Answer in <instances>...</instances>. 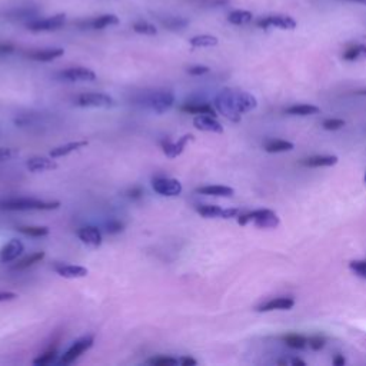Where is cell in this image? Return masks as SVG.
<instances>
[{"label": "cell", "instance_id": "6da1fadb", "mask_svg": "<svg viewBox=\"0 0 366 366\" xmlns=\"http://www.w3.org/2000/svg\"><path fill=\"white\" fill-rule=\"evenodd\" d=\"M216 109L220 114H223L230 122H239L240 116L251 112L258 106V100L255 96L246 92H233V90H222L215 99Z\"/></svg>", "mask_w": 366, "mask_h": 366}, {"label": "cell", "instance_id": "7a4b0ae2", "mask_svg": "<svg viewBox=\"0 0 366 366\" xmlns=\"http://www.w3.org/2000/svg\"><path fill=\"white\" fill-rule=\"evenodd\" d=\"M279 218L278 215L271 210V209H259L253 212L240 215L238 218V223L240 226H245L247 223H253L255 226L262 227V229H272L279 225Z\"/></svg>", "mask_w": 366, "mask_h": 366}, {"label": "cell", "instance_id": "3957f363", "mask_svg": "<svg viewBox=\"0 0 366 366\" xmlns=\"http://www.w3.org/2000/svg\"><path fill=\"white\" fill-rule=\"evenodd\" d=\"M60 202H43L37 199H7L0 202L3 210H56Z\"/></svg>", "mask_w": 366, "mask_h": 366}, {"label": "cell", "instance_id": "277c9868", "mask_svg": "<svg viewBox=\"0 0 366 366\" xmlns=\"http://www.w3.org/2000/svg\"><path fill=\"white\" fill-rule=\"evenodd\" d=\"M93 335H87V336H83V338H80L79 340H76L73 345L69 348L66 352L63 353V356H62V359L59 360V363L60 365H70V363H73L80 355H83L86 351H89L90 348L93 346Z\"/></svg>", "mask_w": 366, "mask_h": 366}, {"label": "cell", "instance_id": "5b68a950", "mask_svg": "<svg viewBox=\"0 0 366 366\" xmlns=\"http://www.w3.org/2000/svg\"><path fill=\"white\" fill-rule=\"evenodd\" d=\"M66 22V14L59 13L54 14L52 17H45V19H36L27 23V29L30 32H52L57 30L65 25Z\"/></svg>", "mask_w": 366, "mask_h": 366}, {"label": "cell", "instance_id": "8992f818", "mask_svg": "<svg viewBox=\"0 0 366 366\" xmlns=\"http://www.w3.org/2000/svg\"><path fill=\"white\" fill-rule=\"evenodd\" d=\"M76 105L80 107H99V109H109L113 107L114 100L105 93H83L80 94Z\"/></svg>", "mask_w": 366, "mask_h": 366}, {"label": "cell", "instance_id": "52a82bcc", "mask_svg": "<svg viewBox=\"0 0 366 366\" xmlns=\"http://www.w3.org/2000/svg\"><path fill=\"white\" fill-rule=\"evenodd\" d=\"M147 103L153 112H156L158 114H163L174 106L175 94L169 90H158L150 94Z\"/></svg>", "mask_w": 366, "mask_h": 366}, {"label": "cell", "instance_id": "ba28073f", "mask_svg": "<svg viewBox=\"0 0 366 366\" xmlns=\"http://www.w3.org/2000/svg\"><path fill=\"white\" fill-rule=\"evenodd\" d=\"M152 187L156 193L162 196H179L182 193V183L178 179L172 178H156L152 182Z\"/></svg>", "mask_w": 366, "mask_h": 366}, {"label": "cell", "instance_id": "9c48e42d", "mask_svg": "<svg viewBox=\"0 0 366 366\" xmlns=\"http://www.w3.org/2000/svg\"><path fill=\"white\" fill-rule=\"evenodd\" d=\"M256 26L260 29H267V27H279L285 30H292L296 27V22L291 16H283V14H272V16H263L256 22Z\"/></svg>", "mask_w": 366, "mask_h": 366}, {"label": "cell", "instance_id": "30bf717a", "mask_svg": "<svg viewBox=\"0 0 366 366\" xmlns=\"http://www.w3.org/2000/svg\"><path fill=\"white\" fill-rule=\"evenodd\" d=\"M192 140H195V136L190 133L182 136V138H180L178 142L163 140V142H162V149H163V153L166 155L167 158L175 159V158H178V156H180V155L183 153V150H185L186 145L189 143V142H192Z\"/></svg>", "mask_w": 366, "mask_h": 366}, {"label": "cell", "instance_id": "8fae6325", "mask_svg": "<svg viewBox=\"0 0 366 366\" xmlns=\"http://www.w3.org/2000/svg\"><path fill=\"white\" fill-rule=\"evenodd\" d=\"M60 78L69 82H93L96 80V73L86 67H70L63 70Z\"/></svg>", "mask_w": 366, "mask_h": 366}, {"label": "cell", "instance_id": "7c38bea8", "mask_svg": "<svg viewBox=\"0 0 366 366\" xmlns=\"http://www.w3.org/2000/svg\"><path fill=\"white\" fill-rule=\"evenodd\" d=\"M193 126L202 132L223 133V126L213 116H209V114H198L193 119Z\"/></svg>", "mask_w": 366, "mask_h": 366}, {"label": "cell", "instance_id": "4fadbf2b", "mask_svg": "<svg viewBox=\"0 0 366 366\" xmlns=\"http://www.w3.org/2000/svg\"><path fill=\"white\" fill-rule=\"evenodd\" d=\"M25 251L23 243L19 239H10L0 249V263H9L14 260Z\"/></svg>", "mask_w": 366, "mask_h": 366}, {"label": "cell", "instance_id": "5bb4252c", "mask_svg": "<svg viewBox=\"0 0 366 366\" xmlns=\"http://www.w3.org/2000/svg\"><path fill=\"white\" fill-rule=\"evenodd\" d=\"M118 23H119L118 16H114V14H102V16H98V17H94V19L79 23V26L87 27V29H94V30H102V29H105V27L114 26V25H118Z\"/></svg>", "mask_w": 366, "mask_h": 366}, {"label": "cell", "instance_id": "9a60e30c", "mask_svg": "<svg viewBox=\"0 0 366 366\" xmlns=\"http://www.w3.org/2000/svg\"><path fill=\"white\" fill-rule=\"evenodd\" d=\"M78 236L83 243H86L89 246L98 247L102 245V233L96 226L80 227L78 230Z\"/></svg>", "mask_w": 366, "mask_h": 366}, {"label": "cell", "instance_id": "2e32d148", "mask_svg": "<svg viewBox=\"0 0 366 366\" xmlns=\"http://www.w3.org/2000/svg\"><path fill=\"white\" fill-rule=\"evenodd\" d=\"M27 169L30 172H43V170H54L57 169V163L54 162L53 158H45V156H36L26 162Z\"/></svg>", "mask_w": 366, "mask_h": 366}, {"label": "cell", "instance_id": "e0dca14e", "mask_svg": "<svg viewBox=\"0 0 366 366\" xmlns=\"http://www.w3.org/2000/svg\"><path fill=\"white\" fill-rule=\"evenodd\" d=\"M295 306V300L292 298H276L267 300L266 303L256 307L258 312H271V311H286Z\"/></svg>", "mask_w": 366, "mask_h": 366}, {"label": "cell", "instance_id": "ac0fdd59", "mask_svg": "<svg viewBox=\"0 0 366 366\" xmlns=\"http://www.w3.org/2000/svg\"><path fill=\"white\" fill-rule=\"evenodd\" d=\"M54 271L59 273L62 278H66V279H79V278H85L87 276L86 267L78 266V265H56Z\"/></svg>", "mask_w": 366, "mask_h": 366}, {"label": "cell", "instance_id": "d6986e66", "mask_svg": "<svg viewBox=\"0 0 366 366\" xmlns=\"http://www.w3.org/2000/svg\"><path fill=\"white\" fill-rule=\"evenodd\" d=\"M89 145L87 140H78V142H70V143H66V145H62V146L54 147L50 150V158H63V156H67L69 153H72L74 150H79V149H83Z\"/></svg>", "mask_w": 366, "mask_h": 366}, {"label": "cell", "instance_id": "ffe728a7", "mask_svg": "<svg viewBox=\"0 0 366 366\" xmlns=\"http://www.w3.org/2000/svg\"><path fill=\"white\" fill-rule=\"evenodd\" d=\"M305 167H328L338 163L336 156H312L307 159H302L299 162Z\"/></svg>", "mask_w": 366, "mask_h": 366}, {"label": "cell", "instance_id": "44dd1931", "mask_svg": "<svg viewBox=\"0 0 366 366\" xmlns=\"http://www.w3.org/2000/svg\"><path fill=\"white\" fill-rule=\"evenodd\" d=\"M65 54L63 49H43V50H34L29 53V59L36 60V62H52Z\"/></svg>", "mask_w": 366, "mask_h": 366}, {"label": "cell", "instance_id": "7402d4cb", "mask_svg": "<svg viewBox=\"0 0 366 366\" xmlns=\"http://www.w3.org/2000/svg\"><path fill=\"white\" fill-rule=\"evenodd\" d=\"M196 192L206 196H222V198H229L232 196L235 190L229 186H222V185H210V186H202L196 189Z\"/></svg>", "mask_w": 366, "mask_h": 366}, {"label": "cell", "instance_id": "603a6c76", "mask_svg": "<svg viewBox=\"0 0 366 366\" xmlns=\"http://www.w3.org/2000/svg\"><path fill=\"white\" fill-rule=\"evenodd\" d=\"M180 110L189 114H209V116H216V112L210 105L207 103H186L180 106Z\"/></svg>", "mask_w": 366, "mask_h": 366}, {"label": "cell", "instance_id": "cb8c5ba5", "mask_svg": "<svg viewBox=\"0 0 366 366\" xmlns=\"http://www.w3.org/2000/svg\"><path fill=\"white\" fill-rule=\"evenodd\" d=\"M293 149V143L286 140H271L265 145V150L267 153H282V152H289Z\"/></svg>", "mask_w": 366, "mask_h": 366}, {"label": "cell", "instance_id": "d4e9b609", "mask_svg": "<svg viewBox=\"0 0 366 366\" xmlns=\"http://www.w3.org/2000/svg\"><path fill=\"white\" fill-rule=\"evenodd\" d=\"M45 256H46V253L45 252L32 253L30 256H27V258H25V259L20 260L17 265H14L13 269L14 271H23V269H27V267L33 266V265H36V263L42 262V260L45 259Z\"/></svg>", "mask_w": 366, "mask_h": 366}, {"label": "cell", "instance_id": "484cf974", "mask_svg": "<svg viewBox=\"0 0 366 366\" xmlns=\"http://www.w3.org/2000/svg\"><path fill=\"white\" fill-rule=\"evenodd\" d=\"M319 107L313 105H295L286 109L287 114H295V116H309V114L319 113Z\"/></svg>", "mask_w": 366, "mask_h": 366}, {"label": "cell", "instance_id": "4316f807", "mask_svg": "<svg viewBox=\"0 0 366 366\" xmlns=\"http://www.w3.org/2000/svg\"><path fill=\"white\" fill-rule=\"evenodd\" d=\"M362 57H366V45H355V46L348 47L343 53V59L348 62H355Z\"/></svg>", "mask_w": 366, "mask_h": 366}, {"label": "cell", "instance_id": "83f0119b", "mask_svg": "<svg viewBox=\"0 0 366 366\" xmlns=\"http://www.w3.org/2000/svg\"><path fill=\"white\" fill-rule=\"evenodd\" d=\"M189 43L193 47H212L218 45V37L210 34H199L189 40Z\"/></svg>", "mask_w": 366, "mask_h": 366}, {"label": "cell", "instance_id": "f1b7e54d", "mask_svg": "<svg viewBox=\"0 0 366 366\" xmlns=\"http://www.w3.org/2000/svg\"><path fill=\"white\" fill-rule=\"evenodd\" d=\"M223 210L222 207L216 205H203V206L196 207V212L203 218H222L223 219Z\"/></svg>", "mask_w": 366, "mask_h": 366}, {"label": "cell", "instance_id": "f546056e", "mask_svg": "<svg viewBox=\"0 0 366 366\" xmlns=\"http://www.w3.org/2000/svg\"><path fill=\"white\" fill-rule=\"evenodd\" d=\"M253 14L251 12H246V10H233L232 13H229L227 16V20L232 23V25H245V23H249L252 20Z\"/></svg>", "mask_w": 366, "mask_h": 366}, {"label": "cell", "instance_id": "4dcf8cb0", "mask_svg": "<svg viewBox=\"0 0 366 366\" xmlns=\"http://www.w3.org/2000/svg\"><path fill=\"white\" fill-rule=\"evenodd\" d=\"M17 230L23 235L32 236V238H42V236H47L50 233V229L47 226H20L17 227Z\"/></svg>", "mask_w": 366, "mask_h": 366}, {"label": "cell", "instance_id": "1f68e13d", "mask_svg": "<svg viewBox=\"0 0 366 366\" xmlns=\"http://www.w3.org/2000/svg\"><path fill=\"white\" fill-rule=\"evenodd\" d=\"M283 340L289 348H293V349H305L307 346V339L300 336V335H295V333H291V335H286L283 336Z\"/></svg>", "mask_w": 366, "mask_h": 366}, {"label": "cell", "instance_id": "d6a6232c", "mask_svg": "<svg viewBox=\"0 0 366 366\" xmlns=\"http://www.w3.org/2000/svg\"><path fill=\"white\" fill-rule=\"evenodd\" d=\"M162 25L169 30H182L189 25V22L183 17H167L166 20H162Z\"/></svg>", "mask_w": 366, "mask_h": 366}, {"label": "cell", "instance_id": "836d02e7", "mask_svg": "<svg viewBox=\"0 0 366 366\" xmlns=\"http://www.w3.org/2000/svg\"><path fill=\"white\" fill-rule=\"evenodd\" d=\"M132 29L136 33L147 34V36H153V34L158 33V29L153 25L147 23V22H136V23H133Z\"/></svg>", "mask_w": 366, "mask_h": 366}, {"label": "cell", "instance_id": "e575fe53", "mask_svg": "<svg viewBox=\"0 0 366 366\" xmlns=\"http://www.w3.org/2000/svg\"><path fill=\"white\" fill-rule=\"evenodd\" d=\"M56 356H57V353H56V348H53V349H49V351H46V352L43 353V355H40L39 358H36V359L33 360V363L34 365H40V366L50 365V363H53L54 360H56Z\"/></svg>", "mask_w": 366, "mask_h": 366}, {"label": "cell", "instance_id": "d590c367", "mask_svg": "<svg viewBox=\"0 0 366 366\" xmlns=\"http://www.w3.org/2000/svg\"><path fill=\"white\" fill-rule=\"evenodd\" d=\"M149 365L153 366H175L179 363V360L176 358H170V356H158V358H152L147 360Z\"/></svg>", "mask_w": 366, "mask_h": 366}, {"label": "cell", "instance_id": "8d00e7d4", "mask_svg": "<svg viewBox=\"0 0 366 366\" xmlns=\"http://www.w3.org/2000/svg\"><path fill=\"white\" fill-rule=\"evenodd\" d=\"M20 155L19 149L14 147H0V162H6L17 158Z\"/></svg>", "mask_w": 366, "mask_h": 366}, {"label": "cell", "instance_id": "74e56055", "mask_svg": "<svg viewBox=\"0 0 366 366\" xmlns=\"http://www.w3.org/2000/svg\"><path fill=\"white\" fill-rule=\"evenodd\" d=\"M322 126L325 130H339L345 126V120L342 119H326L323 120Z\"/></svg>", "mask_w": 366, "mask_h": 366}, {"label": "cell", "instance_id": "f35d334b", "mask_svg": "<svg viewBox=\"0 0 366 366\" xmlns=\"http://www.w3.org/2000/svg\"><path fill=\"white\" fill-rule=\"evenodd\" d=\"M307 345H309V348L313 349V351H320L322 348L326 345V339H325L323 336H319V335L311 336V338L307 339Z\"/></svg>", "mask_w": 366, "mask_h": 366}, {"label": "cell", "instance_id": "ab89813d", "mask_svg": "<svg viewBox=\"0 0 366 366\" xmlns=\"http://www.w3.org/2000/svg\"><path fill=\"white\" fill-rule=\"evenodd\" d=\"M349 266L353 272H356L359 276L366 279V262L365 260H353L349 263Z\"/></svg>", "mask_w": 366, "mask_h": 366}, {"label": "cell", "instance_id": "60d3db41", "mask_svg": "<svg viewBox=\"0 0 366 366\" xmlns=\"http://www.w3.org/2000/svg\"><path fill=\"white\" fill-rule=\"evenodd\" d=\"M122 230H123V223H120L119 220H110L107 223V233L114 235V233H119Z\"/></svg>", "mask_w": 366, "mask_h": 366}, {"label": "cell", "instance_id": "b9f144b4", "mask_svg": "<svg viewBox=\"0 0 366 366\" xmlns=\"http://www.w3.org/2000/svg\"><path fill=\"white\" fill-rule=\"evenodd\" d=\"M187 73L192 74V76H202V74L209 73V67L200 66V65H198V66H192L187 69Z\"/></svg>", "mask_w": 366, "mask_h": 366}, {"label": "cell", "instance_id": "7bdbcfd3", "mask_svg": "<svg viewBox=\"0 0 366 366\" xmlns=\"http://www.w3.org/2000/svg\"><path fill=\"white\" fill-rule=\"evenodd\" d=\"M17 298H19L17 293L14 292H0V302H10Z\"/></svg>", "mask_w": 366, "mask_h": 366}, {"label": "cell", "instance_id": "ee69618b", "mask_svg": "<svg viewBox=\"0 0 366 366\" xmlns=\"http://www.w3.org/2000/svg\"><path fill=\"white\" fill-rule=\"evenodd\" d=\"M14 52V46L10 43H0V54H9Z\"/></svg>", "mask_w": 366, "mask_h": 366}, {"label": "cell", "instance_id": "f6af8a7d", "mask_svg": "<svg viewBox=\"0 0 366 366\" xmlns=\"http://www.w3.org/2000/svg\"><path fill=\"white\" fill-rule=\"evenodd\" d=\"M179 363L182 366H195L198 362L193 359V358H189V356H183V358H180L179 359Z\"/></svg>", "mask_w": 366, "mask_h": 366}, {"label": "cell", "instance_id": "bcb514c9", "mask_svg": "<svg viewBox=\"0 0 366 366\" xmlns=\"http://www.w3.org/2000/svg\"><path fill=\"white\" fill-rule=\"evenodd\" d=\"M142 195H143V190H142L140 187H133V189L129 192V198H132V199H139V198H142Z\"/></svg>", "mask_w": 366, "mask_h": 366}, {"label": "cell", "instance_id": "7dc6e473", "mask_svg": "<svg viewBox=\"0 0 366 366\" xmlns=\"http://www.w3.org/2000/svg\"><path fill=\"white\" fill-rule=\"evenodd\" d=\"M333 365L335 366H343L345 365V359H343V356H336L335 359H333Z\"/></svg>", "mask_w": 366, "mask_h": 366}, {"label": "cell", "instance_id": "c3c4849f", "mask_svg": "<svg viewBox=\"0 0 366 366\" xmlns=\"http://www.w3.org/2000/svg\"><path fill=\"white\" fill-rule=\"evenodd\" d=\"M292 363H293V365H299V366H305V365H306V362H305V360L299 359V358H296V359H293V360H292Z\"/></svg>", "mask_w": 366, "mask_h": 366}, {"label": "cell", "instance_id": "681fc988", "mask_svg": "<svg viewBox=\"0 0 366 366\" xmlns=\"http://www.w3.org/2000/svg\"><path fill=\"white\" fill-rule=\"evenodd\" d=\"M355 94H360V96H366V89H363V90H356V92H355Z\"/></svg>", "mask_w": 366, "mask_h": 366}, {"label": "cell", "instance_id": "f907efd6", "mask_svg": "<svg viewBox=\"0 0 366 366\" xmlns=\"http://www.w3.org/2000/svg\"><path fill=\"white\" fill-rule=\"evenodd\" d=\"M351 2H358V3H366V0H351Z\"/></svg>", "mask_w": 366, "mask_h": 366}, {"label": "cell", "instance_id": "816d5d0a", "mask_svg": "<svg viewBox=\"0 0 366 366\" xmlns=\"http://www.w3.org/2000/svg\"><path fill=\"white\" fill-rule=\"evenodd\" d=\"M365 182H366V175H365Z\"/></svg>", "mask_w": 366, "mask_h": 366}]
</instances>
